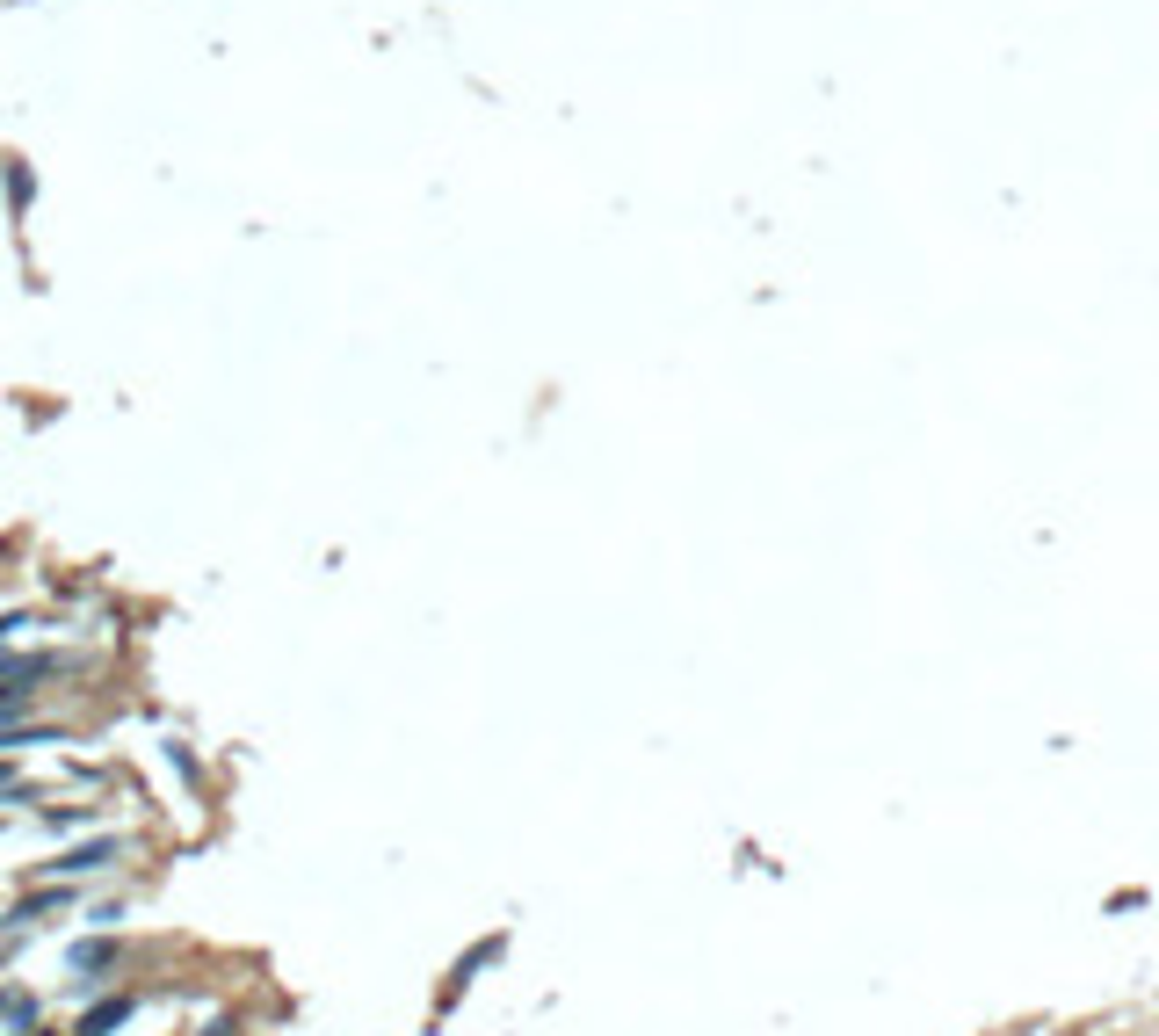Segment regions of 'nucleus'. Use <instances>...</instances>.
<instances>
[{"mask_svg":"<svg viewBox=\"0 0 1159 1036\" xmlns=\"http://www.w3.org/2000/svg\"><path fill=\"white\" fill-rule=\"evenodd\" d=\"M116 856H124V841H87V848H73V856H58L51 870L58 877H95V870H110Z\"/></svg>","mask_w":1159,"mask_h":1036,"instance_id":"obj_1","label":"nucleus"},{"mask_svg":"<svg viewBox=\"0 0 1159 1036\" xmlns=\"http://www.w3.org/2000/svg\"><path fill=\"white\" fill-rule=\"evenodd\" d=\"M116 964V942H80L73 950V971H110Z\"/></svg>","mask_w":1159,"mask_h":1036,"instance_id":"obj_5","label":"nucleus"},{"mask_svg":"<svg viewBox=\"0 0 1159 1036\" xmlns=\"http://www.w3.org/2000/svg\"><path fill=\"white\" fill-rule=\"evenodd\" d=\"M131 1008H139L131 993H110V1000H95V1008L80 1015V1029H73V1036H110V1029H124V1022H131Z\"/></svg>","mask_w":1159,"mask_h":1036,"instance_id":"obj_2","label":"nucleus"},{"mask_svg":"<svg viewBox=\"0 0 1159 1036\" xmlns=\"http://www.w3.org/2000/svg\"><path fill=\"white\" fill-rule=\"evenodd\" d=\"M58 660H44V652H29V660H0V689H22V681H44Z\"/></svg>","mask_w":1159,"mask_h":1036,"instance_id":"obj_4","label":"nucleus"},{"mask_svg":"<svg viewBox=\"0 0 1159 1036\" xmlns=\"http://www.w3.org/2000/svg\"><path fill=\"white\" fill-rule=\"evenodd\" d=\"M0 783H8V769H0Z\"/></svg>","mask_w":1159,"mask_h":1036,"instance_id":"obj_6","label":"nucleus"},{"mask_svg":"<svg viewBox=\"0 0 1159 1036\" xmlns=\"http://www.w3.org/2000/svg\"><path fill=\"white\" fill-rule=\"evenodd\" d=\"M66 906H73V892H66V885H51V892L22 898V906L8 913V927H29V921H44V913H66Z\"/></svg>","mask_w":1159,"mask_h":1036,"instance_id":"obj_3","label":"nucleus"}]
</instances>
